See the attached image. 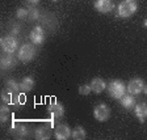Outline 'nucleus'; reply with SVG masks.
I'll list each match as a JSON object with an SVG mask.
<instances>
[{"label":"nucleus","mask_w":147,"mask_h":140,"mask_svg":"<svg viewBox=\"0 0 147 140\" xmlns=\"http://www.w3.org/2000/svg\"><path fill=\"white\" fill-rule=\"evenodd\" d=\"M108 93L112 98L114 100H119L126 94V85L121 80H113L108 84Z\"/></svg>","instance_id":"f257e3e1"},{"label":"nucleus","mask_w":147,"mask_h":140,"mask_svg":"<svg viewBox=\"0 0 147 140\" xmlns=\"http://www.w3.org/2000/svg\"><path fill=\"white\" fill-rule=\"evenodd\" d=\"M137 3L134 0H123L118 5V16L122 18H127L137 12Z\"/></svg>","instance_id":"f03ea898"},{"label":"nucleus","mask_w":147,"mask_h":140,"mask_svg":"<svg viewBox=\"0 0 147 140\" xmlns=\"http://www.w3.org/2000/svg\"><path fill=\"white\" fill-rule=\"evenodd\" d=\"M36 54H37L36 47H34L32 43H25V45H22L21 47H20V50H18L17 58L26 63V62L33 60Z\"/></svg>","instance_id":"7ed1b4c3"},{"label":"nucleus","mask_w":147,"mask_h":140,"mask_svg":"<svg viewBox=\"0 0 147 140\" xmlns=\"http://www.w3.org/2000/svg\"><path fill=\"white\" fill-rule=\"evenodd\" d=\"M18 47V41L16 40L13 36H7L4 38H1V49L4 52L8 54H13Z\"/></svg>","instance_id":"20e7f679"},{"label":"nucleus","mask_w":147,"mask_h":140,"mask_svg":"<svg viewBox=\"0 0 147 140\" xmlns=\"http://www.w3.org/2000/svg\"><path fill=\"white\" fill-rule=\"evenodd\" d=\"M93 115L98 122H105L110 117V109L105 104H98L97 106L93 109Z\"/></svg>","instance_id":"39448f33"},{"label":"nucleus","mask_w":147,"mask_h":140,"mask_svg":"<svg viewBox=\"0 0 147 140\" xmlns=\"http://www.w3.org/2000/svg\"><path fill=\"white\" fill-rule=\"evenodd\" d=\"M143 88H144V82L139 77L131 79L127 84V92L130 94H139V93L143 92Z\"/></svg>","instance_id":"423d86ee"},{"label":"nucleus","mask_w":147,"mask_h":140,"mask_svg":"<svg viewBox=\"0 0 147 140\" xmlns=\"http://www.w3.org/2000/svg\"><path fill=\"white\" fill-rule=\"evenodd\" d=\"M71 128L68 127V125L66 123H61L55 127L54 130V135H55V139L58 140H67L68 137H71Z\"/></svg>","instance_id":"0eeeda50"},{"label":"nucleus","mask_w":147,"mask_h":140,"mask_svg":"<svg viewBox=\"0 0 147 140\" xmlns=\"http://www.w3.org/2000/svg\"><path fill=\"white\" fill-rule=\"evenodd\" d=\"M30 41L34 45H41L45 41V31L41 26H34L30 31Z\"/></svg>","instance_id":"6e6552de"},{"label":"nucleus","mask_w":147,"mask_h":140,"mask_svg":"<svg viewBox=\"0 0 147 140\" xmlns=\"http://www.w3.org/2000/svg\"><path fill=\"white\" fill-rule=\"evenodd\" d=\"M47 110H49V113L53 119L62 118V117L64 115V107L62 106L59 102H55V101L47 106Z\"/></svg>","instance_id":"1a4fd4ad"},{"label":"nucleus","mask_w":147,"mask_h":140,"mask_svg":"<svg viewBox=\"0 0 147 140\" xmlns=\"http://www.w3.org/2000/svg\"><path fill=\"white\" fill-rule=\"evenodd\" d=\"M95 8L100 13H109L110 11H113L114 4L112 0H97L95 4Z\"/></svg>","instance_id":"9d476101"},{"label":"nucleus","mask_w":147,"mask_h":140,"mask_svg":"<svg viewBox=\"0 0 147 140\" xmlns=\"http://www.w3.org/2000/svg\"><path fill=\"white\" fill-rule=\"evenodd\" d=\"M34 137H36L37 140H47L51 137V128L49 127V126H40V127L36 130V132H34Z\"/></svg>","instance_id":"9b49d317"},{"label":"nucleus","mask_w":147,"mask_h":140,"mask_svg":"<svg viewBox=\"0 0 147 140\" xmlns=\"http://www.w3.org/2000/svg\"><path fill=\"white\" fill-rule=\"evenodd\" d=\"M11 132L15 135V137L17 139H21V137H25L28 135V130H26V126L22 125V123H13V126L11 127Z\"/></svg>","instance_id":"f8f14e48"},{"label":"nucleus","mask_w":147,"mask_h":140,"mask_svg":"<svg viewBox=\"0 0 147 140\" xmlns=\"http://www.w3.org/2000/svg\"><path fill=\"white\" fill-rule=\"evenodd\" d=\"M134 110H135V115H137L138 121L141 123H144L147 119V104L144 102H141L134 106Z\"/></svg>","instance_id":"ddd939ff"},{"label":"nucleus","mask_w":147,"mask_h":140,"mask_svg":"<svg viewBox=\"0 0 147 140\" xmlns=\"http://www.w3.org/2000/svg\"><path fill=\"white\" fill-rule=\"evenodd\" d=\"M15 64H16V59H15V56H13V54L4 52V55L1 56V63H0L1 68H3V70H9V68L15 67Z\"/></svg>","instance_id":"4468645a"},{"label":"nucleus","mask_w":147,"mask_h":140,"mask_svg":"<svg viewBox=\"0 0 147 140\" xmlns=\"http://www.w3.org/2000/svg\"><path fill=\"white\" fill-rule=\"evenodd\" d=\"M89 85H91L92 92H95V93H101V92H104L105 88H107V82L101 79V77H95V79L91 81Z\"/></svg>","instance_id":"2eb2a0df"},{"label":"nucleus","mask_w":147,"mask_h":140,"mask_svg":"<svg viewBox=\"0 0 147 140\" xmlns=\"http://www.w3.org/2000/svg\"><path fill=\"white\" fill-rule=\"evenodd\" d=\"M33 88H34V80H33V77H30V76L24 77V79L21 80V82H20V89H21V92H24V93L30 92Z\"/></svg>","instance_id":"dca6fc26"},{"label":"nucleus","mask_w":147,"mask_h":140,"mask_svg":"<svg viewBox=\"0 0 147 140\" xmlns=\"http://www.w3.org/2000/svg\"><path fill=\"white\" fill-rule=\"evenodd\" d=\"M119 101H121V105H122L123 109H127V110L133 109L137 105L135 104V98L130 94H125L122 98H119Z\"/></svg>","instance_id":"f3484780"},{"label":"nucleus","mask_w":147,"mask_h":140,"mask_svg":"<svg viewBox=\"0 0 147 140\" xmlns=\"http://www.w3.org/2000/svg\"><path fill=\"white\" fill-rule=\"evenodd\" d=\"M5 90L8 92L9 94H16L21 90L20 89V82H17L16 80H8L5 82Z\"/></svg>","instance_id":"a211bd4d"},{"label":"nucleus","mask_w":147,"mask_h":140,"mask_svg":"<svg viewBox=\"0 0 147 140\" xmlns=\"http://www.w3.org/2000/svg\"><path fill=\"white\" fill-rule=\"evenodd\" d=\"M87 134H86V130L82 127V126H76V127L72 130V132H71V137H72L74 140H83L86 139Z\"/></svg>","instance_id":"6ab92c4d"},{"label":"nucleus","mask_w":147,"mask_h":140,"mask_svg":"<svg viewBox=\"0 0 147 140\" xmlns=\"http://www.w3.org/2000/svg\"><path fill=\"white\" fill-rule=\"evenodd\" d=\"M9 115H11V110H9L8 104H3L0 107V119H1V122L5 123L9 119Z\"/></svg>","instance_id":"aec40b11"},{"label":"nucleus","mask_w":147,"mask_h":140,"mask_svg":"<svg viewBox=\"0 0 147 140\" xmlns=\"http://www.w3.org/2000/svg\"><path fill=\"white\" fill-rule=\"evenodd\" d=\"M28 18H29V20H38V18H40V11H38V9L36 8V7H29V8H28Z\"/></svg>","instance_id":"412c9836"},{"label":"nucleus","mask_w":147,"mask_h":140,"mask_svg":"<svg viewBox=\"0 0 147 140\" xmlns=\"http://www.w3.org/2000/svg\"><path fill=\"white\" fill-rule=\"evenodd\" d=\"M11 104L15 105V106H20V105L24 104V96L20 94V92L16 93V94H12V101H11Z\"/></svg>","instance_id":"4be33fe9"},{"label":"nucleus","mask_w":147,"mask_h":140,"mask_svg":"<svg viewBox=\"0 0 147 140\" xmlns=\"http://www.w3.org/2000/svg\"><path fill=\"white\" fill-rule=\"evenodd\" d=\"M16 17L22 20V18H28V9L26 8H18L16 12Z\"/></svg>","instance_id":"5701e85b"},{"label":"nucleus","mask_w":147,"mask_h":140,"mask_svg":"<svg viewBox=\"0 0 147 140\" xmlns=\"http://www.w3.org/2000/svg\"><path fill=\"white\" fill-rule=\"evenodd\" d=\"M91 92H92L91 85H82V86H79V94H82V96H88Z\"/></svg>","instance_id":"b1692460"},{"label":"nucleus","mask_w":147,"mask_h":140,"mask_svg":"<svg viewBox=\"0 0 147 140\" xmlns=\"http://www.w3.org/2000/svg\"><path fill=\"white\" fill-rule=\"evenodd\" d=\"M18 29H20V27H18V25H15V26H13V31H12V33L13 34H17L18 33Z\"/></svg>","instance_id":"393cba45"},{"label":"nucleus","mask_w":147,"mask_h":140,"mask_svg":"<svg viewBox=\"0 0 147 140\" xmlns=\"http://www.w3.org/2000/svg\"><path fill=\"white\" fill-rule=\"evenodd\" d=\"M26 1H28L29 4H32V5H33V4H37V3H38L40 0H26Z\"/></svg>","instance_id":"a878e982"},{"label":"nucleus","mask_w":147,"mask_h":140,"mask_svg":"<svg viewBox=\"0 0 147 140\" xmlns=\"http://www.w3.org/2000/svg\"><path fill=\"white\" fill-rule=\"evenodd\" d=\"M143 93L147 96V85H144V88H143Z\"/></svg>","instance_id":"bb28decb"},{"label":"nucleus","mask_w":147,"mask_h":140,"mask_svg":"<svg viewBox=\"0 0 147 140\" xmlns=\"http://www.w3.org/2000/svg\"><path fill=\"white\" fill-rule=\"evenodd\" d=\"M143 25H144V26H147V20H144V24Z\"/></svg>","instance_id":"cd10ccee"},{"label":"nucleus","mask_w":147,"mask_h":140,"mask_svg":"<svg viewBox=\"0 0 147 140\" xmlns=\"http://www.w3.org/2000/svg\"><path fill=\"white\" fill-rule=\"evenodd\" d=\"M51 1H58V0H51Z\"/></svg>","instance_id":"c85d7f7f"}]
</instances>
